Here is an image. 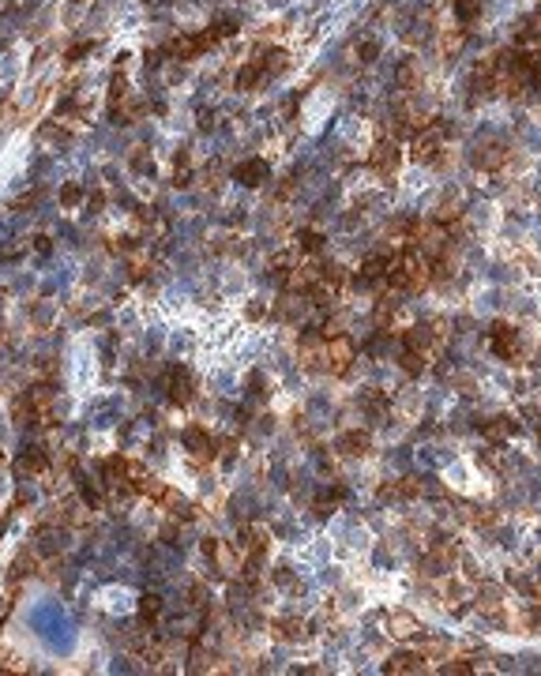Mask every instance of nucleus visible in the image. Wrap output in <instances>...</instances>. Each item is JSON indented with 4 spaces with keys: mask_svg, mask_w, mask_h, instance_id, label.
<instances>
[{
    "mask_svg": "<svg viewBox=\"0 0 541 676\" xmlns=\"http://www.w3.org/2000/svg\"><path fill=\"white\" fill-rule=\"evenodd\" d=\"M323 241H327V237L320 230H301L297 233V248L305 252V256H323V248H327Z\"/></svg>",
    "mask_w": 541,
    "mask_h": 676,
    "instance_id": "6",
    "label": "nucleus"
},
{
    "mask_svg": "<svg viewBox=\"0 0 541 676\" xmlns=\"http://www.w3.org/2000/svg\"><path fill=\"white\" fill-rule=\"evenodd\" d=\"M45 466H49V458L42 455V451H26V455L19 458V470H23V473H34V477L45 473Z\"/></svg>",
    "mask_w": 541,
    "mask_h": 676,
    "instance_id": "8",
    "label": "nucleus"
},
{
    "mask_svg": "<svg viewBox=\"0 0 541 676\" xmlns=\"http://www.w3.org/2000/svg\"><path fill=\"white\" fill-rule=\"evenodd\" d=\"M237 181L248 184V188H259L263 181H271V166L263 158H248V162L237 166Z\"/></svg>",
    "mask_w": 541,
    "mask_h": 676,
    "instance_id": "5",
    "label": "nucleus"
},
{
    "mask_svg": "<svg viewBox=\"0 0 541 676\" xmlns=\"http://www.w3.org/2000/svg\"><path fill=\"white\" fill-rule=\"evenodd\" d=\"M53 399H57V395H53V387H49V383H38V387H31V391H26V414H31V417H38V421H42V425H45V421H49V409H53Z\"/></svg>",
    "mask_w": 541,
    "mask_h": 676,
    "instance_id": "4",
    "label": "nucleus"
},
{
    "mask_svg": "<svg viewBox=\"0 0 541 676\" xmlns=\"http://www.w3.org/2000/svg\"><path fill=\"white\" fill-rule=\"evenodd\" d=\"M0 466H4V451H0Z\"/></svg>",
    "mask_w": 541,
    "mask_h": 676,
    "instance_id": "10",
    "label": "nucleus"
},
{
    "mask_svg": "<svg viewBox=\"0 0 541 676\" xmlns=\"http://www.w3.org/2000/svg\"><path fill=\"white\" fill-rule=\"evenodd\" d=\"M384 635L391 643H414L425 635V620H421L414 608H387L384 613Z\"/></svg>",
    "mask_w": 541,
    "mask_h": 676,
    "instance_id": "1",
    "label": "nucleus"
},
{
    "mask_svg": "<svg viewBox=\"0 0 541 676\" xmlns=\"http://www.w3.org/2000/svg\"><path fill=\"white\" fill-rule=\"evenodd\" d=\"M162 598H158V594H143V598H139V620H143V624H154V620L158 616H162Z\"/></svg>",
    "mask_w": 541,
    "mask_h": 676,
    "instance_id": "7",
    "label": "nucleus"
},
{
    "mask_svg": "<svg viewBox=\"0 0 541 676\" xmlns=\"http://www.w3.org/2000/svg\"><path fill=\"white\" fill-rule=\"evenodd\" d=\"M60 200H64V203H79V188H75V184H72V188H64Z\"/></svg>",
    "mask_w": 541,
    "mask_h": 676,
    "instance_id": "9",
    "label": "nucleus"
},
{
    "mask_svg": "<svg viewBox=\"0 0 541 676\" xmlns=\"http://www.w3.org/2000/svg\"><path fill=\"white\" fill-rule=\"evenodd\" d=\"M338 455H346V458H368L373 455V429H361V425H353L346 432H338Z\"/></svg>",
    "mask_w": 541,
    "mask_h": 676,
    "instance_id": "2",
    "label": "nucleus"
},
{
    "mask_svg": "<svg viewBox=\"0 0 541 676\" xmlns=\"http://www.w3.org/2000/svg\"><path fill=\"white\" fill-rule=\"evenodd\" d=\"M166 391H169V402H173V406H188V402L195 399V376H192V368H188V365L169 368Z\"/></svg>",
    "mask_w": 541,
    "mask_h": 676,
    "instance_id": "3",
    "label": "nucleus"
}]
</instances>
